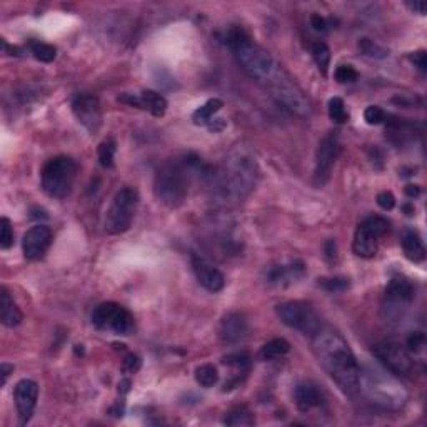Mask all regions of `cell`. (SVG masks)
<instances>
[{
	"label": "cell",
	"instance_id": "27",
	"mask_svg": "<svg viewBox=\"0 0 427 427\" xmlns=\"http://www.w3.org/2000/svg\"><path fill=\"white\" fill-rule=\"evenodd\" d=\"M289 351L291 344L286 339H272L260 349V357H263L264 361H272L277 359V357L286 356V354H289Z\"/></svg>",
	"mask_w": 427,
	"mask_h": 427
},
{
	"label": "cell",
	"instance_id": "11",
	"mask_svg": "<svg viewBox=\"0 0 427 427\" xmlns=\"http://www.w3.org/2000/svg\"><path fill=\"white\" fill-rule=\"evenodd\" d=\"M269 88H271L272 97H274L280 106H284L287 110H291L292 114L301 115V117L309 115L310 112L309 101H307L306 95L302 94L301 88L295 86L284 72L269 84Z\"/></svg>",
	"mask_w": 427,
	"mask_h": 427
},
{
	"label": "cell",
	"instance_id": "28",
	"mask_svg": "<svg viewBox=\"0 0 427 427\" xmlns=\"http://www.w3.org/2000/svg\"><path fill=\"white\" fill-rule=\"evenodd\" d=\"M29 49L30 52L34 53V57H36L37 60H40V62H52L53 59H56V47L51 44H45V42H40V40H30L29 42Z\"/></svg>",
	"mask_w": 427,
	"mask_h": 427
},
{
	"label": "cell",
	"instance_id": "24",
	"mask_svg": "<svg viewBox=\"0 0 427 427\" xmlns=\"http://www.w3.org/2000/svg\"><path fill=\"white\" fill-rule=\"evenodd\" d=\"M402 249L404 254L413 263H422L426 259V247L421 236L415 230H406L402 236Z\"/></svg>",
	"mask_w": 427,
	"mask_h": 427
},
{
	"label": "cell",
	"instance_id": "7",
	"mask_svg": "<svg viewBox=\"0 0 427 427\" xmlns=\"http://www.w3.org/2000/svg\"><path fill=\"white\" fill-rule=\"evenodd\" d=\"M138 204V194L134 187H122L115 194L112 204L106 215V232L110 236L125 232L132 225L134 215H136Z\"/></svg>",
	"mask_w": 427,
	"mask_h": 427
},
{
	"label": "cell",
	"instance_id": "13",
	"mask_svg": "<svg viewBox=\"0 0 427 427\" xmlns=\"http://www.w3.org/2000/svg\"><path fill=\"white\" fill-rule=\"evenodd\" d=\"M341 154V142L337 132H330L322 138L319 144L317 156H315V184L324 186L327 180L330 179L332 169L336 165L337 157Z\"/></svg>",
	"mask_w": 427,
	"mask_h": 427
},
{
	"label": "cell",
	"instance_id": "17",
	"mask_svg": "<svg viewBox=\"0 0 427 427\" xmlns=\"http://www.w3.org/2000/svg\"><path fill=\"white\" fill-rule=\"evenodd\" d=\"M14 399L15 406H17L21 424H27V422L30 421V417H32L37 406L38 399L37 382H34V380L30 379H22L21 382H17V386H15Z\"/></svg>",
	"mask_w": 427,
	"mask_h": 427
},
{
	"label": "cell",
	"instance_id": "38",
	"mask_svg": "<svg viewBox=\"0 0 427 427\" xmlns=\"http://www.w3.org/2000/svg\"><path fill=\"white\" fill-rule=\"evenodd\" d=\"M364 119L369 125H379L386 121V112L379 106H369L364 112Z\"/></svg>",
	"mask_w": 427,
	"mask_h": 427
},
{
	"label": "cell",
	"instance_id": "29",
	"mask_svg": "<svg viewBox=\"0 0 427 427\" xmlns=\"http://www.w3.org/2000/svg\"><path fill=\"white\" fill-rule=\"evenodd\" d=\"M195 380H197V382L201 384L202 387L215 386V384H217V380H219L217 369H215L212 364L199 365V367L195 369Z\"/></svg>",
	"mask_w": 427,
	"mask_h": 427
},
{
	"label": "cell",
	"instance_id": "41",
	"mask_svg": "<svg viewBox=\"0 0 427 427\" xmlns=\"http://www.w3.org/2000/svg\"><path fill=\"white\" fill-rule=\"evenodd\" d=\"M409 60L414 64V67H417L419 71L424 74V72L427 71V53L426 51H417V52H413L409 56Z\"/></svg>",
	"mask_w": 427,
	"mask_h": 427
},
{
	"label": "cell",
	"instance_id": "16",
	"mask_svg": "<svg viewBox=\"0 0 427 427\" xmlns=\"http://www.w3.org/2000/svg\"><path fill=\"white\" fill-rule=\"evenodd\" d=\"M52 244V230L47 225H34L25 232L22 241L25 259L38 260L45 256Z\"/></svg>",
	"mask_w": 427,
	"mask_h": 427
},
{
	"label": "cell",
	"instance_id": "26",
	"mask_svg": "<svg viewBox=\"0 0 427 427\" xmlns=\"http://www.w3.org/2000/svg\"><path fill=\"white\" fill-rule=\"evenodd\" d=\"M224 424L232 426V427H247L256 424V417L247 407H236L230 413H227Z\"/></svg>",
	"mask_w": 427,
	"mask_h": 427
},
{
	"label": "cell",
	"instance_id": "20",
	"mask_svg": "<svg viewBox=\"0 0 427 427\" xmlns=\"http://www.w3.org/2000/svg\"><path fill=\"white\" fill-rule=\"evenodd\" d=\"M249 322L244 314L230 313L227 314L221 324V337L225 344H239L247 337Z\"/></svg>",
	"mask_w": 427,
	"mask_h": 427
},
{
	"label": "cell",
	"instance_id": "25",
	"mask_svg": "<svg viewBox=\"0 0 427 427\" xmlns=\"http://www.w3.org/2000/svg\"><path fill=\"white\" fill-rule=\"evenodd\" d=\"M222 106H224V102L219 101V99H210V101H207L204 106L199 107V109L192 114V121L197 125L209 124L210 119L214 117V114H217L219 110L222 109Z\"/></svg>",
	"mask_w": 427,
	"mask_h": 427
},
{
	"label": "cell",
	"instance_id": "30",
	"mask_svg": "<svg viewBox=\"0 0 427 427\" xmlns=\"http://www.w3.org/2000/svg\"><path fill=\"white\" fill-rule=\"evenodd\" d=\"M359 49L365 57H371V59H386V57L389 56V52H387L382 45H379L377 42L371 40V38L367 37L361 38Z\"/></svg>",
	"mask_w": 427,
	"mask_h": 427
},
{
	"label": "cell",
	"instance_id": "35",
	"mask_svg": "<svg viewBox=\"0 0 427 427\" xmlns=\"http://www.w3.org/2000/svg\"><path fill=\"white\" fill-rule=\"evenodd\" d=\"M14 244V230L12 224L7 217L0 219V247L9 249Z\"/></svg>",
	"mask_w": 427,
	"mask_h": 427
},
{
	"label": "cell",
	"instance_id": "39",
	"mask_svg": "<svg viewBox=\"0 0 427 427\" xmlns=\"http://www.w3.org/2000/svg\"><path fill=\"white\" fill-rule=\"evenodd\" d=\"M426 345V336L424 332H413L407 337V347L413 354H419Z\"/></svg>",
	"mask_w": 427,
	"mask_h": 427
},
{
	"label": "cell",
	"instance_id": "18",
	"mask_svg": "<svg viewBox=\"0 0 427 427\" xmlns=\"http://www.w3.org/2000/svg\"><path fill=\"white\" fill-rule=\"evenodd\" d=\"M119 101L129 103L132 107H138V109L149 110L156 117H162L167 112V101L164 95L157 94L154 90H142V92H125L119 97Z\"/></svg>",
	"mask_w": 427,
	"mask_h": 427
},
{
	"label": "cell",
	"instance_id": "36",
	"mask_svg": "<svg viewBox=\"0 0 427 427\" xmlns=\"http://www.w3.org/2000/svg\"><path fill=\"white\" fill-rule=\"evenodd\" d=\"M224 364L230 365V367H236L244 371V369L249 367L251 364V357H249L247 352H236V354H230V356L224 357Z\"/></svg>",
	"mask_w": 427,
	"mask_h": 427
},
{
	"label": "cell",
	"instance_id": "37",
	"mask_svg": "<svg viewBox=\"0 0 427 427\" xmlns=\"http://www.w3.org/2000/svg\"><path fill=\"white\" fill-rule=\"evenodd\" d=\"M359 79V74H357L356 69L352 65H339L336 69V80L341 84H351L356 82Z\"/></svg>",
	"mask_w": 427,
	"mask_h": 427
},
{
	"label": "cell",
	"instance_id": "32",
	"mask_svg": "<svg viewBox=\"0 0 427 427\" xmlns=\"http://www.w3.org/2000/svg\"><path fill=\"white\" fill-rule=\"evenodd\" d=\"M329 117L336 124H345L349 121V114L345 110V103L341 97H332L329 101Z\"/></svg>",
	"mask_w": 427,
	"mask_h": 427
},
{
	"label": "cell",
	"instance_id": "4",
	"mask_svg": "<svg viewBox=\"0 0 427 427\" xmlns=\"http://www.w3.org/2000/svg\"><path fill=\"white\" fill-rule=\"evenodd\" d=\"M227 45L236 56L237 62L252 79L259 82L271 84L276 77L282 74V69L277 65L274 57L265 49L257 45L249 38L247 34L241 29H232L227 36Z\"/></svg>",
	"mask_w": 427,
	"mask_h": 427
},
{
	"label": "cell",
	"instance_id": "42",
	"mask_svg": "<svg viewBox=\"0 0 427 427\" xmlns=\"http://www.w3.org/2000/svg\"><path fill=\"white\" fill-rule=\"evenodd\" d=\"M138 367H141V359L136 354H129L124 359V365H122L124 372H136L138 371Z\"/></svg>",
	"mask_w": 427,
	"mask_h": 427
},
{
	"label": "cell",
	"instance_id": "23",
	"mask_svg": "<svg viewBox=\"0 0 427 427\" xmlns=\"http://www.w3.org/2000/svg\"><path fill=\"white\" fill-rule=\"evenodd\" d=\"M22 319H24V315H22L17 304L10 297L9 291L2 287V291H0V321H2V324L5 327H17L22 322Z\"/></svg>",
	"mask_w": 427,
	"mask_h": 427
},
{
	"label": "cell",
	"instance_id": "8",
	"mask_svg": "<svg viewBox=\"0 0 427 427\" xmlns=\"http://www.w3.org/2000/svg\"><path fill=\"white\" fill-rule=\"evenodd\" d=\"M277 317L291 329L299 330L304 336L314 337L322 329L321 317L310 304L302 301L282 302L276 307Z\"/></svg>",
	"mask_w": 427,
	"mask_h": 427
},
{
	"label": "cell",
	"instance_id": "3",
	"mask_svg": "<svg viewBox=\"0 0 427 427\" xmlns=\"http://www.w3.org/2000/svg\"><path fill=\"white\" fill-rule=\"evenodd\" d=\"M357 391L363 392L364 398L371 404L389 411L401 409L409 398V392L402 386L401 380L395 379L392 372L389 374L387 369L382 371L376 365L361 367Z\"/></svg>",
	"mask_w": 427,
	"mask_h": 427
},
{
	"label": "cell",
	"instance_id": "9",
	"mask_svg": "<svg viewBox=\"0 0 427 427\" xmlns=\"http://www.w3.org/2000/svg\"><path fill=\"white\" fill-rule=\"evenodd\" d=\"M92 324L101 330H110L117 336H130L136 330L132 314L115 302L99 304L92 313Z\"/></svg>",
	"mask_w": 427,
	"mask_h": 427
},
{
	"label": "cell",
	"instance_id": "6",
	"mask_svg": "<svg viewBox=\"0 0 427 427\" xmlns=\"http://www.w3.org/2000/svg\"><path fill=\"white\" fill-rule=\"evenodd\" d=\"M79 165L72 157H53L42 169V191L52 199H65L72 192Z\"/></svg>",
	"mask_w": 427,
	"mask_h": 427
},
{
	"label": "cell",
	"instance_id": "19",
	"mask_svg": "<svg viewBox=\"0 0 427 427\" xmlns=\"http://www.w3.org/2000/svg\"><path fill=\"white\" fill-rule=\"evenodd\" d=\"M192 267L197 276L199 284L209 292H221L225 286V277L219 269L210 265L206 259L199 256H192Z\"/></svg>",
	"mask_w": 427,
	"mask_h": 427
},
{
	"label": "cell",
	"instance_id": "40",
	"mask_svg": "<svg viewBox=\"0 0 427 427\" xmlns=\"http://www.w3.org/2000/svg\"><path fill=\"white\" fill-rule=\"evenodd\" d=\"M377 204H379L380 209L391 210V209H394V206H395V197L392 195V192L382 191L377 194Z\"/></svg>",
	"mask_w": 427,
	"mask_h": 427
},
{
	"label": "cell",
	"instance_id": "33",
	"mask_svg": "<svg viewBox=\"0 0 427 427\" xmlns=\"http://www.w3.org/2000/svg\"><path fill=\"white\" fill-rule=\"evenodd\" d=\"M99 160L101 165L106 169H110L114 165V157H115V141L114 138H107L99 145Z\"/></svg>",
	"mask_w": 427,
	"mask_h": 427
},
{
	"label": "cell",
	"instance_id": "10",
	"mask_svg": "<svg viewBox=\"0 0 427 427\" xmlns=\"http://www.w3.org/2000/svg\"><path fill=\"white\" fill-rule=\"evenodd\" d=\"M389 232V222L387 219L380 217V215H371L367 217L363 224H359L354 236L352 249L356 256L364 257V259H371L377 254L379 249L380 237H384Z\"/></svg>",
	"mask_w": 427,
	"mask_h": 427
},
{
	"label": "cell",
	"instance_id": "12",
	"mask_svg": "<svg viewBox=\"0 0 427 427\" xmlns=\"http://www.w3.org/2000/svg\"><path fill=\"white\" fill-rule=\"evenodd\" d=\"M374 356L384 369L399 377H409L414 372V361L402 345L394 342H384L374 347Z\"/></svg>",
	"mask_w": 427,
	"mask_h": 427
},
{
	"label": "cell",
	"instance_id": "21",
	"mask_svg": "<svg viewBox=\"0 0 427 427\" xmlns=\"http://www.w3.org/2000/svg\"><path fill=\"white\" fill-rule=\"evenodd\" d=\"M306 274V265L302 260H294L287 265H276L269 271L267 282L272 286H291Z\"/></svg>",
	"mask_w": 427,
	"mask_h": 427
},
{
	"label": "cell",
	"instance_id": "46",
	"mask_svg": "<svg viewBox=\"0 0 427 427\" xmlns=\"http://www.w3.org/2000/svg\"><path fill=\"white\" fill-rule=\"evenodd\" d=\"M404 192H406L407 197H417L421 194V187L409 184V186H406V188H404Z\"/></svg>",
	"mask_w": 427,
	"mask_h": 427
},
{
	"label": "cell",
	"instance_id": "2",
	"mask_svg": "<svg viewBox=\"0 0 427 427\" xmlns=\"http://www.w3.org/2000/svg\"><path fill=\"white\" fill-rule=\"evenodd\" d=\"M313 347L319 363L337 386L345 394H356L361 365L342 334L334 329H321L313 337Z\"/></svg>",
	"mask_w": 427,
	"mask_h": 427
},
{
	"label": "cell",
	"instance_id": "5",
	"mask_svg": "<svg viewBox=\"0 0 427 427\" xmlns=\"http://www.w3.org/2000/svg\"><path fill=\"white\" fill-rule=\"evenodd\" d=\"M194 172L192 157L184 160H167L157 171L154 179V192L159 202L177 209L186 202L188 194V175Z\"/></svg>",
	"mask_w": 427,
	"mask_h": 427
},
{
	"label": "cell",
	"instance_id": "31",
	"mask_svg": "<svg viewBox=\"0 0 427 427\" xmlns=\"http://www.w3.org/2000/svg\"><path fill=\"white\" fill-rule=\"evenodd\" d=\"M313 57L315 64H317L319 71L324 75H327V69H329L330 64V49L327 47L324 42H317L313 47Z\"/></svg>",
	"mask_w": 427,
	"mask_h": 427
},
{
	"label": "cell",
	"instance_id": "1",
	"mask_svg": "<svg viewBox=\"0 0 427 427\" xmlns=\"http://www.w3.org/2000/svg\"><path fill=\"white\" fill-rule=\"evenodd\" d=\"M204 179L209 182L212 195L219 202H239L244 201L256 187L259 165L251 152L239 147L229 154L219 171L207 169Z\"/></svg>",
	"mask_w": 427,
	"mask_h": 427
},
{
	"label": "cell",
	"instance_id": "44",
	"mask_svg": "<svg viewBox=\"0 0 427 427\" xmlns=\"http://www.w3.org/2000/svg\"><path fill=\"white\" fill-rule=\"evenodd\" d=\"M14 372V365L10 364H2L0 365V376H2V386H5L7 379H9V376Z\"/></svg>",
	"mask_w": 427,
	"mask_h": 427
},
{
	"label": "cell",
	"instance_id": "14",
	"mask_svg": "<svg viewBox=\"0 0 427 427\" xmlns=\"http://www.w3.org/2000/svg\"><path fill=\"white\" fill-rule=\"evenodd\" d=\"M414 299V287L406 277H392L389 286L386 287V307L387 317H395L402 315Z\"/></svg>",
	"mask_w": 427,
	"mask_h": 427
},
{
	"label": "cell",
	"instance_id": "34",
	"mask_svg": "<svg viewBox=\"0 0 427 427\" xmlns=\"http://www.w3.org/2000/svg\"><path fill=\"white\" fill-rule=\"evenodd\" d=\"M319 286H322L329 292H342L349 289L351 282L345 277H330V279H319Z\"/></svg>",
	"mask_w": 427,
	"mask_h": 427
},
{
	"label": "cell",
	"instance_id": "43",
	"mask_svg": "<svg viewBox=\"0 0 427 427\" xmlns=\"http://www.w3.org/2000/svg\"><path fill=\"white\" fill-rule=\"evenodd\" d=\"M310 25H313L314 30H317V32H326L327 30V22L324 17H321V15L314 14L313 17H310Z\"/></svg>",
	"mask_w": 427,
	"mask_h": 427
},
{
	"label": "cell",
	"instance_id": "15",
	"mask_svg": "<svg viewBox=\"0 0 427 427\" xmlns=\"http://www.w3.org/2000/svg\"><path fill=\"white\" fill-rule=\"evenodd\" d=\"M72 112L87 130L97 132L99 127L102 125V109L97 95L82 92L77 94L72 101Z\"/></svg>",
	"mask_w": 427,
	"mask_h": 427
},
{
	"label": "cell",
	"instance_id": "45",
	"mask_svg": "<svg viewBox=\"0 0 427 427\" xmlns=\"http://www.w3.org/2000/svg\"><path fill=\"white\" fill-rule=\"evenodd\" d=\"M407 7H409L411 10L419 15H424L426 14V3L424 2H407L406 3Z\"/></svg>",
	"mask_w": 427,
	"mask_h": 427
},
{
	"label": "cell",
	"instance_id": "22",
	"mask_svg": "<svg viewBox=\"0 0 427 427\" xmlns=\"http://www.w3.org/2000/svg\"><path fill=\"white\" fill-rule=\"evenodd\" d=\"M295 404H297V409L301 413H309V411L315 409L322 404V392L319 389L317 384L314 382H301L295 387L294 392Z\"/></svg>",
	"mask_w": 427,
	"mask_h": 427
},
{
	"label": "cell",
	"instance_id": "47",
	"mask_svg": "<svg viewBox=\"0 0 427 427\" xmlns=\"http://www.w3.org/2000/svg\"><path fill=\"white\" fill-rule=\"evenodd\" d=\"M129 389H130V380L129 379L122 380V382L119 384V392H121V394H127Z\"/></svg>",
	"mask_w": 427,
	"mask_h": 427
}]
</instances>
